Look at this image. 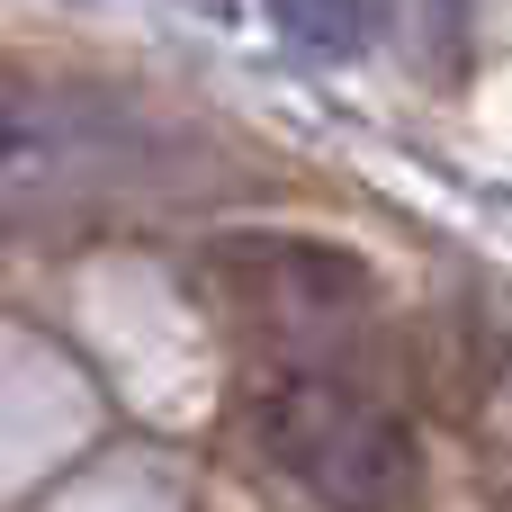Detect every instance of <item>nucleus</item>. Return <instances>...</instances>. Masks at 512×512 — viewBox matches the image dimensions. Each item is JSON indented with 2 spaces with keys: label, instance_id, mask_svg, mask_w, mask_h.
I'll list each match as a JSON object with an SVG mask.
<instances>
[{
  "label": "nucleus",
  "instance_id": "1",
  "mask_svg": "<svg viewBox=\"0 0 512 512\" xmlns=\"http://www.w3.org/2000/svg\"><path fill=\"white\" fill-rule=\"evenodd\" d=\"M243 423L261 441V459L306 486L333 512H414L423 504V450L405 432L396 405H378L369 387L333 378V369H270L243 396Z\"/></svg>",
  "mask_w": 512,
  "mask_h": 512
},
{
  "label": "nucleus",
  "instance_id": "2",
  "mask_svg": "<svg viewBox=\"0 0 512 512\" xmlns=\"http://www.w3.org/2000/svg\"><path fill=\"white\" fill-rule=\"evenodd\" d=\"M207 288L243 324H261V333H315V342L351 333L378 306L369 261L342 252V243H306V234H234V243H216L207 252Z\"/></svg>",
  "mask_w": 512,
  "mask_h": 512
},
{
  "label": "nucleus",
  "instance_id": "3",
  "mask_svg": "<svg viewBox=\"0 0 512 512\" xmlns=\"http://www.w3.org/2000/svg\"><path fill=\"white\" fill-rule=\"evenodd\" d=\"M126 162L108 153V117L54 108V99H9L0 108V189H90L117 180Z\"/></svg>",
  "mask_w": 512,
  "mask_h": 512
},
{
  "label": "nucleus",
  "instance_id": "4",
  "mask_svg": "<svg viewBox=\"0 0 512 512\" xmlns=\"http://www.w3.org/2000/svg\"><path fill=\"white\" fill-rule=\"evenodd\" d=\"M270 18H279L297 45H315V54H351V45H369L378 0H270Z\"/></svg>",
  "mask_w": 512,
  "mask_h": 512
}]
</instances>
